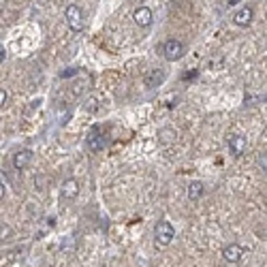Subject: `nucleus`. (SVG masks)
<instances>
[{
    "label": "nucleus",
    "mask_w": 267,
    "mask_h": 267,
    "mask_svg": "<svg viewBox=\"0 0 267 267\" xmlns=\"http://www.w3.org/2000/svg\"><path fill=\"white\" fill-rule=\"evenodd\" d=\"M163 56H165V60H169V62L182 60V58L186 56V45H184L182 41H177V39L165 41V45H163Z\"/></svg>",
    "instance_id": "nucleus-1"
},
{
    "label": "nucleus",
    "mask_w": 267,
    "mask_h": 267,
    "mask_svg": "<svg viewBox=\"0 0 267 267\" xmlns=\"http://www.w3.org/2000/svg\"><path fill=\"white\" fill-rule=\"evenodd\" d=\"M173 237H175L173 224L167 222V220L156 222V227H154V240H156L158 246H169L171 242H173Z\"/></svg>",
    "instance_id": "nucleus-2"
},
{
    "label": "nucleus",
    "mask_w": 267,
    "mask_h": 267,
    "mask_svg": "<svg viewBox=\"0 0 267 267\" xmlns=\"http://www.w3.org/2000/svg\"><path fill=\"white\" fill-rule=\"evenodd\" d=\"M64 20H67L69 28L73 32H81L84 30V13H81V9L77 7V4H69L67 11H64Z\"/></svg>",
    "instance_id": "nucleus-3"
},
{
    "label": "nucleus",
    "mask_w": 267,
    "mask_h": 267,
    "mask_svg": "<svg viewBox=\"0 0 267 267\" xmlns=\"http://www.w3.org/2000/svg\"><path fill=\"white\" fill-rule=\"evenodd\" d=\"M86 144H88V147H90L92 152H100L103 147L107 146V137L103 133H100V128L98 126H94L90 133H88V139H86Z\"/></svg>",
    "instance_id": "nucleus-4"
},
{
    "label": "nucleus",
    "mask_w": 267,
    "mask_h": 267,
    "mask_svg": "<svg viewBox=\"0 0 267 267\" xmlns=\"http://www.w3.org/2000/svg\"><path fill=\"white\" fill-rule=\"evenodd\" d=\"M77 194H79V182L73 180V177L64 180L62 186H60V197H62L64 201H73Z\"/></svg>",
    "instance_id": "nucleus-5"
},
{
    "label": "nucleus",
    "mask_w": 267,
    "mask_h": 267,
    "mask_svg": "<svg viewBox=\"0 0 267 267\" xmlns=\"http://www.w3.org/2000/svg\"><path fill=\"white\" fill-rule=\"evenodd\" d=\"M244 248L240 244H229L227 248L222 250V259L227 261V263H240L242 259H244Z\"/></svg>",
    "instance_id": "nucleus-6"
},
{
    "label": "nucleus",
    "mask_w": 267,
    "mask_h": 267,
    "mask_svg": "<svg viewBox=\"0 0 267 267\" xmlns=\"http://www.w3.org/2000/svg\"><path fill=\"white\" fill-rule=\"evenodd\" d=\"M133 20H135V24H137V26H141V28H150L152 22H154V15H152V11L147 9V7H139V9L133 13Z\"/></svg>",
    "instance_id": "nucleus-7"
},
{
    "label": "nucleus",
    "mask_w": 267,
    "mask_h": 267,
    "mask_svg": "<svg viewBox=\"0 0 267 267\" xmlns=\"http://www.w3.org/2000/svg\"><path fill=\"white\" fill-rule=\"evenodd\" d=\"M30 163H32V150H28V147H24V150H20V152L13 154V167H15L17 171L26 169Z\"/></svg>",
    "instance_id": "nucleus-8"
},
{
    "label": "nucleus",
    "mask_w": 267,
    "mask_h": 267,
    "mask_svg": "<svg viewBox=\"0 0 267 267\" xmlns=\"http://www.w3.org/2000/svg\"><path fill=\"white\" fill-rule=\"evenodd\" d=\"M252 17H254V11L250 7H242V9H237L235 11V15H233V22L237 24V26H250L252 24Z\"/></svg>",
    "instance_id": "nucleus-9"
},
{
    "label": "nucleus",
    "mask_w": 267,
    "mask_h": 267,
    "mask_svg": "<svg viewBox=\"0 0 267 267\" xmlns=\"http://www.w3.org/2000/svg\"><path fill=\"white\" fill-rule=\"evenodd\" d=\"M229 150L233 156H242L246 150V137L244 135H231L229 137Z\"/></svg>",
    "instance_id": "nucleus-10"
},
{
    "label": "nucleus",
    "mask_w": 267,
    "mask_h": 267,
    "mask_svg": "<svg viewBox=\"0 0 267 267\" xmlns=\"http://www.w3.org/2000/svg\"><path fill=\"white\" fill-rule=\"evenodd\" d=\"M163 81H165V73H163V71H158V69H154V71H150V73L146 75V86L150 88V90L158 88Z\"/></svg>",
    "instance_id": "nucleus-11"
},
{
    "label": "nucleus",
    "mask_w": 267,
    "mask_h": 267,
    "mask_svg": "<svg viewBox=\"0 0 267 267\" xmlns=\"http://www.w3.org/2000/svg\"><path fill=\"white\" fill-rule=\"evenodd\" d=\"M186 194H188V199H191V201H199L201 197H203V184L197 182V180L191 182V184H188Z\"/></svg>",
    "instance_id": "nucleus-12"
},
{
    "label": "nucleus",
    "mask_w": 267,
    "mask_h": 267,
    "mask_svg": "<svg viewBox=\"0 0 267 267\" xmlns=\"http://www.w3.org/2000/svg\"><path fill=\"white\" fill-rule=\"evenodd\" d=\"M158 141L163 146H167V144H171V141H175V130L173 128H163L158 133Z\"/></svg>",
    "instance_id": "nucleus-13"
},
{
    "label": "nucleus",
    "mask_w": 267,
    "mask_h": 267,
    "mask_svg": "<svg viewBox=\"0 0 267 267\" xmlns=\"http://www.w3.org/2000/svg\"><path fill=\"white\" fill-rule=\"evenodd\" d=\"M7 98H9V94H7V90L2 88V90H0V105H2V107H4V103H7Z\"/></svg>",
    "instance_id": "nucleus-14"
},
{
    "label": "nucleus",
    "mask_w": 267,
    "mask_h": 267,
    "mask_svg": "<svg viewBox=\"0 0 267 267\" xmlns=\"http://www.w3.org/2000/svg\"><path fill=\"white\" fill-rule=\"evenodd\" d=\"M259 165H261V167H263V169L267 171V154H265V156H261V158H259Z\"/></svg>",
    "instance_id": "nucleus-15"
},
{
    "label": "nucleus",
    "mask_w": 267,
    "mask_h": 267,
    "mask_svg": "<svg viewBox=\"0 0 267 267\" xmlns=\"http://www.w3.org/2000/svg\"><path fill=\"white\" fill-rule=\"evenodd\" d=\"M4 58H7V49H4V45H0V62H4Z\"/></svg>",
    "instance_id": "nucleus-16"
},
{
    "label": "nucleus",
    "mask_w": 267,
    "mask_h": 267,
    "mask_svg": "<svg viewBox=\"0 0 267 267\" xmlns=\"http://www.w3.org/2000/svg\"><path fill=\"white\" fill-rule=\"evenodd\" d=\"M237 2H240V0H229V4H237Z\"/></svg>",
    "instance_id": "nucleus-17"
}]
</instances>
